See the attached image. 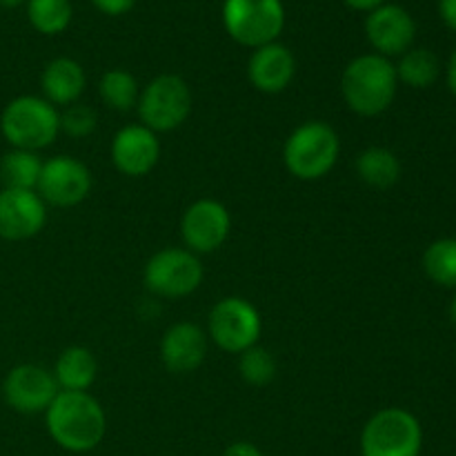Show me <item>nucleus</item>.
<instances>
[{
  "instance_id": "1",
  "label": "nucleus",
  "mask_w": 456,
  "mask_h": 456,
  "mask_svg": "<svg viewBox=\"0 0 456 456\" xmlns=\"http://www.w3.org/2000/svg\"><path fill=\"white\" fill-rule=\"evenodd\" d=\"M45 426L58 448L67 452H92L102 444L107 417L89 392H58L45 412Z\"/></svg>"
},
{
  "instance_id": "2",
  "label": "nucleus",
  "mask_w": 456,
  "mask_h": 456,
  "mask_svg": "<svg viewBox=\"0 0 456 456\" xmlns=\"http://www.w3.org/2000/svg\"><path fill=\"white\" fill-rule=\"evenodd\" d=\"M399 78L390 58L363 53L352 58L341 74V94L354 114L372 118L390 110L395 102Z\"/></svg>"
},
{
  "instance_id": "3",
  "label": "nucleus",
  "mask_w": 456,
  "mask_h": 456,
  "mask_svg": "<svg viewBox=\"0 0 456 456\" xmlns=\"http://www.w3.org/2000/svg\"><path fill=\"white\" fill-rule=\"evenodd\" d=\"M341 156V138L325 120L301 123L283 145V163L298 181H321L328 176Z\"/></svg>"
},
{
  "instance_id": "4",
  "label": "nucleus",
  "mask_w": 456,
  "mask_h": 456,
  "mask_svg": "<svg viewBox=\"0 0 456 456\" xmlns=\"http://www.w3.org/2000/svg\"><path fill=\"white\" fill-rule=\"evenodd\" d=\"M0 134L12 150L40 151L61 134V111L43 96H18L0 114Z\"/></svg>"
},
{
  "instance_id": "5",
  "label": "nucleus",
  "mask_w": 456,
  "mask_h": 456,
  "mask_svg": "<svg viewBox=\"0 0 456 456\" xmlns=\"http://www.w3.org/2000/svg\"><path fill=\"white\" fill-rule=\"evenodd\" d=\"M423 430L403 408H383L361 432V456H421Z\"/></svg>"
},
{
  "instance_id": "6",
  "label": "nucleus",
  "mask_w": 456,
  "mask_h": 456,
  "mask_svg": "<svg viewBox=\"0 0 456 456\" xmlns=\"http://www.w3.org/2000/svg\"><path fill=\"white\" fill-rule=\"evenodd\" d=\"M141 125L154 134L174 132L191 114V89L178 74H160L141 89L136 102Z\"/></svg>"
},
{
  "instance_id": "7",
  "label": "nucleus",
  "mask_w": 456,
  "mask_h": 456,
  "mask_svg": "<svg viewBox=\"0 0 456 456\" xmlns=\"http://www.w3.org/2000/svg\"><path fill=\"white\" fill-rule=\"evenodd\" d=\"M223 25L232 40L258 49L279 40L285 27V7L281 0H225Z\"/></svg>"
},
{
  "instance_id": "8",
  "label": "nucleus",
  "mask_w": 456,
  "mask_h": 456,
  "mask_svg": "<svg viewBox=\"0 0 456 456\" xmlns=\"http://www.w3.org/2000/svg\"><path fill=\"white\" fill-rule=\"evenodd\" d=\"M203 263L187 248H165L145 263V288L160 298H185L203 283Z\"/></svg>"
},
{
  "instance_id": "9",
  "label": "nucleus",
  "mask_w": 456,
  "mask_h": 456,
  "mask_svg": "<svg viewBox=\"0 0 456 456\" xmlns=\"http://www.w3.org/2000/svg\"><path fill=\"white\" fill-rule=\"evenodd\" d=\"M263 319L256 307L243 297H225L209 310L208 337L227 354H243L258 346Z\"/></svg>"
},
{
  "instance_id": "10",
  "label": "nucleus",
  "mask_w": 456,
  "mask_h": 456,
  "mask_svg": "<svg viewBox=\"0 0 456 456\" xmlns=\"http://www.w3.org/2000/svg\"><path fill=\"white\" fill-rule=\"evenodd\" d=\"M92 185V172L83 160L74 156H53L43 163L36 191L53 208H76L87 199Z\"/></svg>"
},
{
  "instance_id": "11",
  "label": "nucleus",
  "mask_w": 456,
  "mask_h": 456,
  "mask_svg": "<svg viewBox=\"0 0 456 456\" xmlns=\"http://www.w3.org/2000/svg\"><path fill=\"white\" fill-rule=\"evenodd\" d=\"M232 232L230 209L216 199H199L183 212L181 236L190 252L212 254L227 243Z\"/></svg>"
},
{
  "instance_id": "12",
  "label": "nucleus",
  "mask_w": 456,
  "mask_h": 456,
  "mask_svg": "<svg viewBox=\"0 0 456 456\" xmlns=\"http://www.w3.org/2000/svg\"><path fill=\"white\" fill-rule=\"evenodd\" d=\"M61 387L47 368L20 363L7 372L3 381L4 403L18 414H45Z\"/></svg>"
},
{
  "instance_id": "13",
  "label": "nucleus",
  "mask_w": 456,
  "mask_h": 456,
  "mask_svg": "<svg viewBox=\"0 0 456 456\" xmlns=\"http://www.w3.org/2000/svg\"><path fill=\"white\" fill-rule=\"evenodd\" d=\"M365 38L379 56H403L417 38V22L401 4H381L365 18Z\"/></svg>"
},
{
  "instance_id": "14",
  "label": "nucleus",
  "mask_w": 456,
  "mask_h": 456,
  "mask_svg": "<svg viewBox=\"0 0 456 456\" xmlns=\"http://www.w3.org/2000/svg\"><path fill=\"white\" fill-rule=\"evenodd\" d=\"M47 203L36 190H0V239L27 240L43 232Z\"/></svg>"
},
{
  "instance_id": "15",
  "label": "nucleus",
  "mask_w": 456,
  "mask_h": 456,
  "mask_svg": "<svg viewBox=\"0 0 456 456\" xmlns=\"http://www.w3.org/2000/svg\"><path fill=\"white\" fill-rule=\"evenodd\" d=\"M111 163L123 176H147L160 160L159 134L145 125H125L111 138Z\"/></svg>"
},
{
  "instance_id": "16",
  "label": "nucleus",
  "mask_w": 456,
  "mask_h": 456,
  "mask_svg": "<svg viewBox=\"0 0 456 456\" xmlns=\"http://www.w3.org/2000/svg\"><path fill=\"white\" fill-rule=\"evenodd\" d=\"M208 332L200 325L181 321L169 325L160 338V361L172 374H191L208 356Z\"/></svg>"
},
{
  "instance_id": "17",
  "label": "nucleus",
  "mask_w": 456,
  "mask_h": 456,
  "mask_svg": "<svg viewBox=\"0 0 456 456\" xmlns=\"http://www.w3.org/2000/svg\"><path fill=\"white\" fill-rule=\"evenodd\" d=\"M297 76V58L292 49L281 43L263 45L254 49L248 62V78L254 89L263 94H281L292 85Z\"/></svg>"
},
{
  "instance_id": "18",
  "label": "nucleus",
  "mask_w": 456,
  "mask_h": 456,
  "mask_svg": "<svg viewBox=\"0 0 456 456\" xmlns=\"http://www.w3.org/2000/svg\"><path fill=\"white\" fill-rule=\"evenodd\" d=\"M85 87H87V76H85L83 65L74 58H53L52 62L45 65L43 76H40L43 98L53 107H69L74 102H80Z\"/></svg>"
},
{
  "instance_id": "19",
  "label": "nucleus",
  "mask_w": 456,
  "mask_h": 456,
  "mask_svg": "<svg viewBox=\"0 0 456 456\" xmlns=\"http://www.w3.org/2000/svg\"><path fill=\"white\" fill-rule=\"evenodd\" d=\"M52 374L62 392H87L96 381L98 361L87 347L71 346L61 352Z\"/></svg>"
},
{
  "instance_id": "20",
  "label": "nucleus",
  "mask_w": 456,
  "mask_h": 456,
  "mask_svg": "<svg viewBox=\"0 0 456 456\" xmlns=\"http://www.w3.org/2000/svg\"><path fill=\"white\" fill-rule=\"evenodd\" d=\"M356 176L365 183V185L374 187V190H387V187L396 185L401 178V160L387 147H368L361 151L354 160Z\"/></svg>"
},
{
  "instance_id": "21",
  "label": "nucleus",
  "mask_w": 456,
  "mask_h": 456,
  "mask_svg": "<svg viewBox=\"0 0 456 456\" xmlns=\"http://www.w3.org/2000/svg\"><path fill=\"white\" fill-rule=\"evenodd\" d=\"M43 163L38 151L9 150L0 159V181L9 190H36Z\"/></svg>"
},
{
  "instance_id": "22",
  "label": "nucleus",
  "mask_w": 456,
  "mask_h": 456,
  "mask_svg": "<svg viewBox=\"0 0 456 456\" xmlns=\"http://www.w3.org/2000/svg\"><path fill=\"white\" fill-rule=\"evenodd\" d=\"M396 67V78L399 83L408 85L412 89H428L436 83L441 74V62L435 52L423 47H412L399 58Z\"/></svg>"
},
{
  "instance_id": "23",
  "label": "nucleus",
  "mask_w": 456,
  "mask_h": 456,
  "mask_svg": "<svg viewBox=\"0 0 456 456\" xmlns=\"http://www.w3.org/2000/svg\"><path fill=\"white\" fill-rule=\"evenodd\" d=\"M98 94L110 110L129 111L136 107L141 87H138V80L132 71L116 67V69L102 74L101 83H98Z\"/></svg>"
},
{
  "instance_id": "24",
  "label": "nucleus",
  "mask_w": 456,
  "mask_h": 456,
  "mask_svg": "<svg viewBox=\"0 0 456 456\" xmlns=\"http://www.w3.org/2000/svg\"><path fill=\"white\" fill-rule=\"evenodd\" d=\"M71 16V0H27V18L38 34H62L69 27Z\"/></svg>"
},
{
  "instance_id": "25",
  "label": "nucleus",
  "mask_w": 456,
  "mask_h": 456,
  "mask_svg": "<svg viewBox=\"0 0 456 456\" xmlns=\"http://www.w3.org/2000/svg\"><path fill=\"white\" fill-rule=\"evenodd\" d=\"M423 270L441 288L456 289V239L435 240L423 254Z\"/></svg>"
},
{
  "instance_id": "26",
  "label": "nucleus",
  "mask_w": 456,
  "mask_h": 456,
  "mask_svg": "<svg viewBox=\"0 0 456 456\" xmlns=\"http://www.w3.org/2000/svg\"><path fill=\"white\" fill-rule=\"evenodd\" d=\"M239 372L245 383L254 387H265L270 386L276 379L279 365H276L274 354L267 347L254 346L239 354Z\"/></svg>"
},
{
  "instance_id": "27",
  "label": "nucleus",
  "mask_w": 456,
  "mask_h": 456,
  "mask_svg": "<svg viewBox=\"0 0 456 456\" xmlns=\"http://www.w3.org/2000/svg\"><path fill=\"white\" fill-rule=\"evenodd\" d=\"M96 125V111H94V107L83 105V102H74V105L65 107V111L61 114V132L71 138L92 136Z\"/></svg>"
},
{
  "instance_id": "28",
  "label": "nucleus",
  "mask_w": 456,
  "mask_h": 456,
  "mask_svg": "<svg viewBox=\"0 0 456 456\" xmlns=\"http://www.w3.org/2000/svg\"><path fill=\"white\" fill-rule=\"evenodd\" d=\"M92 3L105 16H123V13L132 12L138 0H92Z\"/></svg>"
},
{
  "instance_id": "29",
  "label": "nucleus",
  "mask_w": 456,
  "mask_h": 456,
  "mask_svg": "<svg viewBox=\"0 0 456 456\" xmlns=\"http://www.w3.org/2000/svg\"><path fill=\"white\" fill-rule=\"evenodd\" d=\"M223 456H265V454H263V450L258 448V445L249 444V441H236V444H232L230 448L225 450V454Z\"/></svg>"
},
{
  "instance_id": "30",
  "label": "nucleus",
  "mask_w": 456,
  "mask_h": 456,
  "mask_svg": "<svg viewBox=\"0 0 456 456\" xmlns=\"http://www.w3.org/2000/svg\"><path fill=\"white\" fill-rule=\"evenodd\" d=\"M439 16L450 29L456 31V0H439Z\"/></svg>"
},
{
  "instance_id": "31",
  "label": "nucleus",
  "mask_w": 456,
  "mask_h": 456,
  "mask_svg": "<svg viewBox=\"0 0 456 456\" xmlns=\"http://www.w3.org/2000/svg\"><path fill=\"white\" fill-rule=\"evenodd\" d=\"M343 3L347 4L350 9H354V12H374L377 7H381V4H386V0H343Z\"/></svg>"
},
{
  "instance_id": "32",
  "label": "nucleus",
  "mask_w": 456,
  "mask_h": 456,
  "mask_svg": "<svg viewBox=\"0 0 456 456\" xmlns=\"http://www.w3.org/2000/svg\"><path fill=\"white\" fill-rule=\"evenodd\" d=\"M448 87H450V92L456 96V49L448 61Z\"/></svg>"
},
{
  "instance_id": "33",
  "label": "nucleus",
  "mask_w": 456,
  "mask_h": 456,
  "mask_svg": "<svg viewBox=\"0 0 456 456\" xmlns=\"http://www.w3.org/2000/svg\"><path fill=\"white\" fill-rule=\"evenodd\" d=\"M27 0H0V7L4 9H13V7H20V4H25Z\"/></svg>"
},
{
  "instance_id": "34",
  "label": "nucleus",
  "mask_w": 456,
  "mask_h": 456,
  "mask_svg": "<svg viewBox=\"0 0 456 456\" xmlns=\"http://www.w3.org/2000/svg\"><path fill=\"white\" fill-rule=\"evenodd\" d=\"M448 314H450V321H452V323L456 325V297L452 298V303H450V310H448Z\"/></svg>"
}]
</instances>
